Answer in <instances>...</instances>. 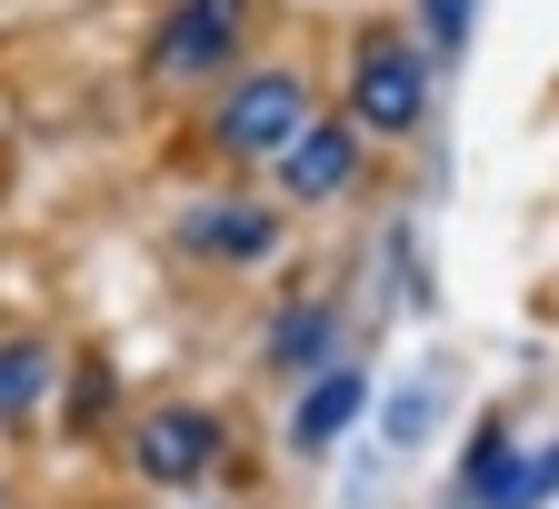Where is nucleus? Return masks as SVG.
Returning <instances> with one entry per match:
<instances>
[{"label": "nucleus", "mask_w": 559, "mask_h": 509, "mask_svg": "<svg viewBox=\"0 0 559 509\" xmlns=\"http://www.w3.org/2000/svg\"><path fill=\"white\" fill-rule=\"evenodd\" d=\"M440 100V50L400 31V21H370L349 40V70H340V110L360 120V140H409Z\"/></svg>", "instance_id": "nucleus-1"}, {"label": "nucleus", "mask_w": 559, "mask_h": 509, "mask_svg": "<svg viewBox=\"0 0 559 509\" xmlns=\"http://www.w3.org/2000/svg\"><path fill=\"white\" fill-rule=\"evenodd\" d=\"M310 110H320L310 70L250 60V70H230V81H221V100H210V151H221L230 170H270V161L310 130Z\"/></svg>", "instance_id": "nucleus-2"}, {"label": "nucleus", "mask_w": 559, "mask_h": 509, "mask_svg": "<svg viewBox=\"0 0 559 509\" xmlns=\"http://www.w3.org/2000/svg\"><path fill=\"white\" fill-rule=\"evenodd\" d=\"M250 0H160L151 40H140V81L151 91H200V81H230L240 50H250Z\"/></svg>", "instance_id": "nucleus-3"}, {"label": "nucleus", "mask_w": 559, "mask_h": 509, "mask_svg": "<svg viewBox=\"0 0 559 509\" xmlns=\"http://www.w3.org/2000/svg\"><path fill=\"white\" fill-rule=\"evenodd\" d=\"M230 470V419L210 400H151L130 419V480L140 489H210Z\"/></svg>", "instance_id": "nucleus-4"}, {"label": "nucleus", "mask_w": 559, "mask_h": 509, "mask_svg": "<svg viewBox=\"0 0 559 509\" xmlns=\"http://www.w3.org/2000/svg\"><path fill=\"white\" fill-rule=\"evenodd\" d=\"M280 240H290V221L260 190H210V200L180 210V250L210 260V270H260V260H280Z\"/></svg>", "instance_id": "nucleus-5"}, {"label": "nucleus", "mask_w": 559, "mask_h": 509, "mask_svg": "<svg viewBox=\"0 0 559 509\" xmlns=\"http://www.w3.org/2000/svg\"><path fill=\"white\" fill-rule=\"evenodd\" d=\"M349 180H360V120H349V110H310V130L270 161V190L290 200V210H320Z\"/></svg>", "instance_id": "nucleus-6"}, {"label": "nucleus", "mask_w": 559, "mask_h": 509, "mask_svg": "<svg viewBox=\"0 0 559 509\" xmlns=\"http://www.w3.org/2000/svg\"><path fill=\"white\" fill-rule=\"evenodd\" d=\"M360 410H370V370H360V359H330V370H310V390H300V410H290V450H300V460L340 450L349 429H360Z\"/></svg>", "instance_id": "nucleus-7"}, {"label": "nucleus", "mask_w": 559, "mask_h": 509, "mask_svg": "<svg viewBox=\"0 0 559 509\" xmlns=\"http://www.w3.org/2000/svg\"><path fill=\"white\" fill-rule=\"evenodd\" d=\"M260 359H270L280 380H310V370H330V359H340V300H290V310L270 320Z\"/></svg>", "instance_id": "nucleus-8"}, {"label": "nucleus", "mask_w": 559, "mask_h": 509, "mask_svg": "<svg viewBox=\"0 0 559 509\" xmlns=\"http://www.w3.org/2000/svg\"><path fill=\"white\" fill-rule=\"evenodd\" d=\"M50 390H60V350L40 330H11L0 340V429H31Z\"/></svg>", "instance_id": "nucleus-9"}, {"label": "nucleus", "mask_w": 559, "mask_h": 509, "mask_svg": "<svg viewBox=\"0 0 559 509\" xmlns=\"http://www.w3.org/2000/svg\"><path fill=\"white\" fill-rule=\"evenodd\" d=\"M539 499H559V450H530V460L500 450V470L479 480V509H539Z\"/></svg>", "instance_id": "nucleus-10"}, {"label": "nucleus", "mask_w": 559, "mask_h": 509, "mask_svg": "<svg viewBox=\"0 0 559 509\" xmlns=\"http://www.w3.org/2000/svg\"><path fill=\"white\" fill-rule=\"evenodd\" d=\"M469 21H479V0H419V40H430L440 60L469 40Z\"/></svg>", "instance_id": "nucleus-11"}, {"label": "nucleus", "mask_w": 559, "mask_h": 509, "mask_svg": "<svg viewBox=\"0 0 559 509\" xmlns=\"http://www.w3.org/2000/svg\"><path fill=\"white\" fill-rule=\"evenodd\" d=\"M100 410H110V370L81 359V380H70V429H100Z\"/></svg>", "instance_id": "nucleus-12"}]
</instances>
